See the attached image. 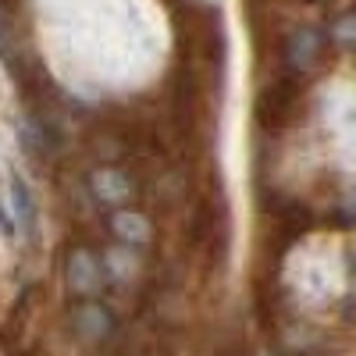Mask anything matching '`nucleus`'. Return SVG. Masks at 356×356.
I'll return each instance as SVG.
<instances>
[{"label": "nucleus", "mask_w": 356, "mask_h": 356, "mask_svg": "<svg viewBox=\"0 0 356 356\" xmlns=\"http://www.w3.org/2000/svg\"><path fill=\"white\" fill-rule=\"evenodd\" d=\"M289 111H292V89H289L285 82L271 86V89L260 97V122H264L267 129H278L285 118H289Z\"/></svg>", "instance_id": "obj_1"}, {"label": "nucleus", "mask_w": 356, "mask_h": 356, "mask_svg": "<svg viewBox=\"0 0 356 356\" xmlns=\"http://www.w3.org/2000/svg\"><path fill=\"white\" fill-rule=\"evenodd\" d=\"M11 200H15V218L25 232H33L36 225V203H33V193H29L25 178L22 175H11Z\"/></svg>", "instance_id": "obj_2"}, {"label": "nucleus", "mask_w": 356, "mask_h": 356, "mask_svg": "<svg viewBox=\"0 0 356 356\" xmlns=\"http://www.w3.org/2000/svg\"><path fill=\"white\" fill-rule=\"evenodd\" d=\"M114 232H118V239H129L132 246L150 239V225H146L139 214H118L114 218Z\"/></svg>", "instance_id": "obj_3"}, {"label": "nucleus", "mask_w": 356, "mask_h": 356, "mask_svg": "<svg viewBox=\"0 0 356 356\" xmlns=\"http://www.w3.org/2000/svg\"><path fill=\"white\" fill-rule=\"evenodd\" d=\"M68 271H72V275H68L72 289H79V292H89V289H93V257H89V253H75Z\"/></svg>", "instance_id": "obj_4"}, {"label": "nucleus", "mask_w": 356, "mask_h": 356, "mask_svg": "<svg viewBox=\"0 0 356 356\" xmlns=\"http://www.w3.org/2000/svg\"><path fill=\"white\" fill-rule=\"evenodd\" d=\"M93 182L104 186V193H100L104 200H114L125 193V175H118V171H100V175H93Z\"/></svg>", "instance_id": "obj_5"}, {"label": "nucleus", "mask_w": 356, "mask_h": 356, "mask_svg": "<svg viewBox=\"0 0 356 356\" xmlns=\"http://www.w3.org/2000/svg\"><path fill=\"white\" fill-rule=\"evenodd\" d=\"M0 228H4V232H15V225H11V221L4 218V211H0Z\"/></svg>", "instance_id": "obj_6"}, {"label": "nucleus", "mask_w": 356, "mask_h": 356, "mask_svg": "<svg viewBox=\"0 0 356 356\" xmlns=\"http://www.w3.org/2000/svg\"><path fill=\"white\" fill-rule=\"evenodd\" d=\"M0 54H4V18H0Z\"/></svg>", "instance_id": "obj_7"}]
</instances>
